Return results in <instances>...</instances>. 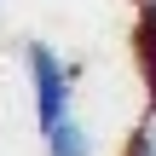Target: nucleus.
<instances>
[{
	"label": "nucleus",
	"mask_w": 156,
	"mask_h": 156,
	"mask_svg": "<svg viewBox=\"0 0 156 156\" xmlns=\"http://www.w3.org/2000/svg\"><path fill=\"white\" fill-rule=\"evenodd\" d=\"M29 81H35V116H41V133H46V127H58L69 116V69L41 41L29 46Z\"/></svg>",
	"instance_id": "obj_1"
},
{
	"label": "nucleus",
	"mask_w": 156,
	"mask_h": 156,
	"mask_svg": "<svg viewBox=\"0 0 156 156\" xmlns=\"http://www.w3.org/2000/svg\"><path fill=\"white\" fill-rule=\"evenodd\" d=\"M133 58H139L145 93L156 98V0H145V6H139V23H133Z\"/></svg>",
	"instance_id": "obj_2"
},
{
	"label": "nucleus",
	"mask_w": 156,
	"mask_h": 156,
	"mask_svg": "<svg viewBox=\"0 0 156 156\" xmlns=\"http://www.w3.org/2000/svg\"><path fill=\"white\" fill-rule=\"evenodd\" d=\"M46 156H93V133L75 116H64L58 127H46Z\"/></svg>",
	"instance_id": "obj_3"
},
{
	"label": "nucleus",
	"mask_w": 156,
	"mask_h": 156,
	"mask_svg": "<svg viewBox=\"0 0 156 156\" xmlns=\"http://www.w3.org/2000/svg\"><path fill=\"white\" fill-rule=\"evenodd\" d=\"M122 156H156V127H139L133 139H127V151Z\"/></svg>",
	"instance_id": "obj_4"
},
{
	"label": "nucleus",
	"mask_w": 156,
	"mask_h": 156,
	"mask_svg": "<svg viewBox=\"0 0 156 156\" xmlns=\"http://www.w3.org/2000/svg\"><path fill=\"white\" fill-rule=\"evenodd\" d=\"M139 6H145V0H139Z\"/></svg>",
	"instance_id": "obj_5"
}]
</instances>
